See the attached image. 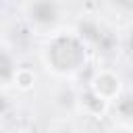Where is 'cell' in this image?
Segmentation results:
<instances>
[{
	"label": "cell",
	"mask_w": 133,
	"mask_h": 133,
	"mask_svg": "<svg viewBox=\"0 0 133 133\" xmlns=\"http://www.w3.org/2000/svg\"><path fill=\"white\" fill-rule=\"evenodd\" d=\"M106 6L110 8L112 15L129 17L133 21V0H106Z\"/></svg>",
	"instance_id": "obj_10"
},
{
	"label": "cell",
	"mask_w": 133,
	"mask_h": 133,
	"mask_svg": "<svg viewBox=\"0 0 133 133\" xmlns=\"http://www.w3.org/2000/svg\"><path fill=\"white\" fill-rule=\"evenodd\" d=\"M114 121L116 127H129L133 129V94L131 91H123L112 104H110V112H108Z\"/></svg>",
	"instance_id": "obj_8"
},
{
	"label": "cell",
	"mask_w": 133,
	"mask_h": 133,
	"mask_svg": "<svg viewBox=\"0 0 133 133\" xmlns=\"http://www.w3.org/2000/svg\"><path fill=\"white\" fill-rule=\"evenodd\" d=\"M89 56L91 52L81 35L75 31V27L46 37L39 50V60L44 69L60 81H75L87 69Z\"/></svg>",
	"instance_id": "obj_1"
},
{
	"label": "cell",
	"mask_w": 133,
	"mask_h": 133,
	"mask_svg": "<svg viewBox=\"0 0 133 133\" xmlns=\"http://www.w3.org/2000/svg\"><path fill=\"white\" fill-rule=\"evenodd\" d=\"M69 8L64 0H23L21 2V19L27 29L35 35L50 37L62 29H66Z\"/></svg>",
	"instance_id": "obj_2"
},
{
	"label": "cell",
	"mask_w": 133,
	"mask_h": 133,
	"mask_svg": "<svg viewBox=\"0 0 133 133\" xmlns=\"http://www.w3.org/2000/svg\"><path fill=\"white\" fill-rule=\"evenodd\" d=\"M75 31L87 44L91 54H100V56L108 58L118 52V31L98 17L87 15L83 19H79V23L75 25Z\"/></svg>",
	"instance_id": "obj_3"
},
{
	"label": "cell",
	"mask_w": 133,
	"mask_h": 133,
	"mask_svg": "<svg viewBox=\"0 0 133 133\" xmlns=\"http://www.w3.org/2000/svg\"><path fill=\"white\" fill-rule=\"evenodd\" d=\"M4 133H29L27 129H19V127H15V129H8V131H4Z\"/></svg>",
	"instance_id": "obj_14"
},
{
	"label": "cell",
	"mask_w": 133,
	"mask_h": 133,
	"mask_svg": "<svg viewBox=\"0 0 133 133\" xmlns=\"http://www.w3.org/2000/svg\"><path fill=\"white\" fill-rule=\"evenodd\" d=\"M79 94L81 87H77L75 81H60L52 91V104L62 112V116H71L79 112Z\"/></svg>",
	"instance_id": "obj_5"
},
{
	"label": "cell",
	"mask_w": 133,
	"mask_h": 133,
	"mask_svg": "<svg viewBox=\"0 0 133 133\" xmlns=\"http://www.w3.org/2000/svg\"><path fill=\"white\" fill-rule=\"evenodd\" d=\"M48 133H77V127H75V123L69 116H62V118H58V121L52 123V127L48 129Z\"/></svg>",
	"instance_id": "obj_11"
},
{
	"label": "cell",
	"mask_w": 133,
	"mask_h": 133,
	"mask_svg": "<svg viewBox=\"0 0 133 133\" xmlns=\"http://www.w3.org/2000/svg\"><path fill=\"white\" fill-rule=\"evenodd\" d=\"M125 46L133 52V21L129 23V27H127V33H125Z\"/></svg>",
	"instance_id": "obj_12"
},
{
	"label": "cell",
	"mask_w": 133,
	"mask_h": 133,
	"mask_svg": "<svg viewBox=\"0 0 133 133\" xmlns=\"http://www.w3.org/2000/svg\"><path fill=\"white\" fill-rule=\"evenodd\" d=\"M35 81H37L35 71L29 69V66H21L19 73H17V77H15L12 89H17V91H29V89L35 87Z\"/></svg>",
	"instance_id": "obj_9"
},
{
	"label": "cell",
	"mask_w": 133,
	"mask_h": 133,
	"mask_svg": "<svg viewBox=\"0 0 133 133\" xmlns=\"http://www.w3.org/2000/svg\"><path fill=\"white\" fill-rule=\"evenodd\" d=\"M110 133H133V129H129V127H114Z\"/></svg>",
	"instance_id": "obj_13"
},
{
	"label": "cell",
	"mask_w": 133,
	"mask_h": 133,
	"mask_svg": "<svg viewBox=\"0 0 133 133\" xmlns=\"http://www.w3.org/2000/svg\"><path fill=\"white\" fill-rule=\"evenodd\" d=\"M21 64L17 60V54L12 52L10 46H2V54H0V85H2V91L8 94L12 89V83H15V77L19 73Z\"/></svg>",
	"instance_id": "obj_7"
},
{
	"label": "cell",
	"mask_w": 133,
	"mask_h": 133,
	"mask_svg": "<svg viewBox=\"0 0 133 133\" xmlns=\"http://www.w3.org/2000/svg\"><path fill=\"white\" fill-rule=\"evenodd\" d=\"M87 87L94 89L100 98H104L106 102H114L123 91H125V81L121 77V73L112 66H98L89 81H87Z\"/></svg>",
	"instance_id": "obj_4"
},
{
	"label": "cell",
	"mask_w": 133,
	"mask_h": 133,
	"mask_svg": "<svg viewBox=\"0 0 133 133\" xmlns=\"http://www.w3.org/2000/svg\"><path fill=\"white\" fill-rule=\"evenodd\" d=\"M79 112H83L85 116L100 118L110 112V102H106L104 98H100L94 89L85 85L81 87V94H79Z\"/></svg>",
	"instance_id": "obj_6"
}]
</instances>
